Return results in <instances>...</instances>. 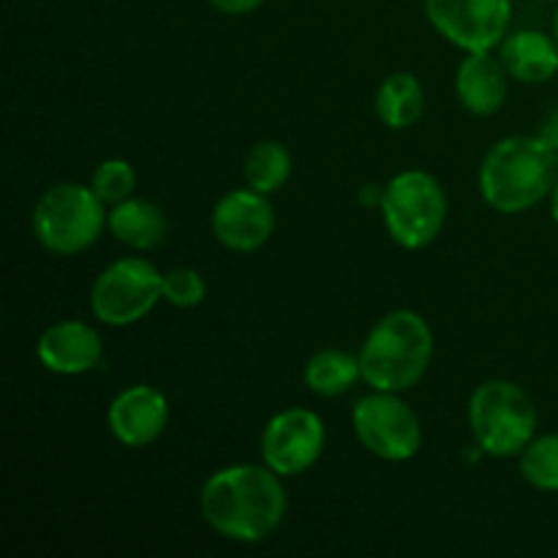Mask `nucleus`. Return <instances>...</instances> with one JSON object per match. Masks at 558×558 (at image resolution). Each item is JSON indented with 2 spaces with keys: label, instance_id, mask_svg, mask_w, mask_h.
I'll list each match as a JSON object with an SVG mask.
<instances>
[{
  "label": "nucleus",
  "instance_id": "obj_1",
  "mask_svg": "<svg viewBox=\"0 0 558 558\" xmlns=\"http://www.w3.org/2000/svg\"><path fill=\"white\" fill-rule=\"evenodd\" d=\"M283 477L262 463L218 469L199 490V510L207 526L232 543H265L287 518Z\"/></svg>",
  "mask_w": 558,
  "mask_h": 558
},
{
  "label": "nucleus",
  "instance_id": "obj_2",
  "mask_svg": "<svg viewBox=\"0 0 558 558\" xmlns=\"http://www.w3.org/2000/svg\"><path fill=\"white\" fill-rule=\"evenodd\" d=\"M556 180L558 150L545 136H507L480 167V194L496 213L521 216L550 199Z\"/></svg>",
  "mask_w": 558,
  "mask_h": 558
},
{
  "label": "nucleus",
  "instance_id": "obj_3",
  "mask_svg": "<svg viewBox=\"0 0 558 558\" xmlns=\"http://www.w3.org/2000/svg\"><path fill=\"white\" fill-rule=\"evenodd\" d=\"M357 357L371 390L407 392L434 360V332L417 311H390L371 327Z\"/></svg>",
  "mask_w": 558,
  "mask_h": 558
},
{
  "label": "nucleus",
  "instance_id": "obj_4",
  "mask_svg": "<svg viewBox=\"0 0 558 558\" xmlns=\"http://www.w3.org/2000/svg\"><path fill=\"white\" fill-rule=\"evenodd\" d=\"M469 428L480 452L518 458L537 436V409L515 381L488 379L469 398Z\"/></svg>",
  "mask_w": 558,
  "mask_h": 558
},
{
  "label": "nucleus",
  "instance_id": "obj_5",
  "mask_svg": "<svg viewBox=\"0 0 558 558\" xmlns=\"http://www.w3.org/2000/svg\"><path fill=\"white\" fill-rule=\"evenodd\" d=\"M109 227V210L90 185L54 183L33 207V234L54 256L90 248Z\"/></svg>",
  "mask_w": 558,
  "mask_h": 558
},
{
  "label": "nucleus",
  "instance_id": "obj_6",
  "mask_svg": "<svg viewBox=\"0 0 558 558\" xmlns=\"http://www.w3.org/2000/svg\"><path fill=\"white\" fill-rule=\"evenodd\" d=\"M379 210L392 243L407 251H423L445 229L447 194L430 172L407 169L385 185Z\"/></svg>",
  "mask_w": 558,
  "mask_h": 558
},
{
  "label": "nucleus",
  "instance_id": "obj_7",
  "mask_svg": "<svg viewBox=\"0 0 558 558\" xmlns=\"http://www.w3.org/2000/svg\"><path fill=\"white\" fill-rule=\"evenodd\" d=\"M163 272L145 256H123L98 272L90 311L101 325L129 327L145 319L163 300Z\"/></svg>",
  "mask_w": 558,
  "mask_h": 558
},
{
  "label": "nucleus",
  "instance_id": "obj_8",
  "mask_svg": "<svg viewBox=\"0 0 558 558\" xmlns=\"http://www.w3.org/2000/svg\"><path fill=\"white\" fill-rule=\"evenodd\" d=\"M352 428L371 456L390 463L412 461L423 447V425L401 392L374 390L352 409Z\"/></svg>",
  "mask_w": 558,
  "mask_h": 558
},
{
  "label": "nucleus",
  "instance_id": "obj_9",
  "mask_svg": "<svg viewBox=\"0 0 558 558\" xmlns=\"http://www.w3.org/2000/svg\"><path fill=\"white\" fill-rule=\"evenodd\" d=\"M425 16L463 52H494L510 33L512 0H425Z\"/></svg>",
  "mask_w": 558,
  "mask_h": 558
},
{
  "label": "nucleus",
  "instance_id": "obj_10",
  "mask_svg": "<svg viewBox=\"0 0 558 558\" xmlns=\"http://www.w3.org/2000/svg\"><path fill=\"white\" fill-rule=\"evenodd\" d=\"M325 423L311 409H283L262 430V461L272 472L300 477L308 472L325 452Z\"/></svg>",
  "mask_w": 558,
  "mask_h": 558
},
{
  "label": "nucleus",
  "instance_id": "obj_11",
  "mask_svg": "<svg viewBox=\"0 0 558 558\" xmlns=\"http://www.w3.org/2000/svg\"><path fill=\"white\" fill-rule=\"evenodd\" d=\"M213 238L234 254H254L276 232V213L267 194L234 189L216 202L210 216Z\"/></svg>",
  "mask_w": 558,
  "mask_h": 558
},
{
  "label": "nucleus",
  "instance_id": "obj_12",
  "mask_svg": "<svg viewBox=\"0 0 558 558\" xmlns=\"http://www.w3.org/2000/svg\"><path fill=\"white\" fill-rule=\"evenodd\" d=\"M109 434L123 447L140 450L153 445L169 425V401L150 385H134L118 392L107 412Z\"/></svg>",
  "mask_w": 558,
  "mask_h": 558
},
{
  "label": "nucleus",
  "instance_id": "obj_13",
  "mask_svg": "<svg viewBox=\"0 0 558 558\" xmlns=\"http://www.w3.org/2000/svg\"><path fill=\"white\" fill-rule=\"evenodd\" d=\"M38 363L58 376H82L104 357V341L96 327L80 319L49 325L36 343Z\"/></svg>",
  "mask_w": 558,
  "mask_h": 558
},
{
  "label": "nucleus",
  "instance_id": "obj_14",
  "mask_svg": "<svg viewBox=\"0 0 558 558\" xmlns=\"http://www.w3.org/2000/svg\"><path fill=\"white\" fill-rule=\"evenodd\" d=\"M507 69L501 58L490 52H466L456 74V93L463 109L488 118L505 107L507 98Z\"/></svg>",
  "mask_w": 558,
  "mask_h": 558
},
{
  "label": "nucleus",
  "instance_id": "obj_15",
  "mask_svg": "<svg viewBox=\"0 0 558 558\" xmlns=\"http://www.w3.org/2000/svg\"><path fill=\"white\" fill-rule=\"evenodd\" d=\"M499 58L507 74L526 85H543L558 74V41L545 31L523 27L507 33L499 44Z\"/></svg>",
  "mask_w": 558,
  "mask_h": 558
},
{
  "label": "nucleus",
  "instance_id": "obj_16",
  "mask_svg": "<svg viewBox=\"0 0 558 558\" xmlns=\"http://www.w3.org/2000/svg\"><path fill=\"white\" fill-rule=\"evenodd\" d=\"M109 232L134 251H153L167 238V216L150 199H131L109 207Z\"/></svg>",
  "mask_w": 558,
  "mask_h": 558
},
{
  "label": "nucleus",
  "instance_id": "obj_17",
  "mask_svg": "<svg viewBox=\"0 0 558 558\" xmlns=\"http://www.w3.org/2000/svg\"><path fill=\"white\" fill-rule=\"evenodd\" d=\"M376 114L392 131L412 129L425 109V90L420 80L409 71H396L376 90Z\"/></svg>",
  "mask_w": 558,
  "mask_h": 558
},
{
  "label": "nucleus",
  "instance_id": "obj_18",
  "mask_svg": "<svg viewBox=\"0 0 558 558\" xmlns=\"http://www.w3.org/2000/svg\"><path fill=\"white\" fill-rule=\"evenodd\" d=\"M305 387L319 398H338L363 379L357 354L341 349H322L305 363Z\"/></svg>",
  "mask_w": 558,
  "mask_h": 558
},
{
  "label": "nucleus",
  "instance_id": "obj_19",
  "mask_svg": "<svg viewBox=\"0 0 558 558\" xmlns=\"http://www.w3.org/2000/svg\"><path fill=\"white\" fill-rule=\"evenodd\" d=\"M245 183L259 194H276L292 178V153L276 140L256 142L243 163Z\"/></svg>",
  "mask_w": 558,
  "mask_h": 558
},
{
  "label": "nucleus",
  "instance_id": "obj_20",
  "mask_svg": "<svg viewBox=\"0 0 558 558\" xmlns=\"http://www.w3.org/2000/svg\"><path fill=\"white\" fill-rule=\"evenodd\" d=\"M521 477L543 494H558V434L534 436L518 456Z\"/></svg>",
  "mask_w": 558,
  "mask_h": 558
},
{
  "label": "nucleus",
  "instance_id": "obj_21",
  "mask_svg": "<svg viewBox=\"0 0 558 558\" xmlns=\"http://www.w3.org/2000/svg\"><path fill=\"white\" fill-rule=\"evenodd\" d=\"M90 189L107 207L131 199L136 189V172L125 158H107L96 167L90 178Z\"/></svg>",
  "mask_w": 558,
  "mask_h": 558
},
{
  "label": "nucleus",
  "instance_id": "obj_22",
  "mask_svg": "<svg viewBox=\"0 0 558 558\" xmlns=\"http://www.w3.org/2000/svg\"><path fill=\"white\" fill-rule=\"evenodd\" d=\"M161 292L163 303L174 305V308H196L205 300L207 283L194 267H174V270L163 272Z\"/></svg>",
  "mask_w": 558,
  "mask_h": 558
},
{
  "label": "nucleus",
  "instance_id": "obj_23",
  "mask_svg": "<svg viewBox=\"0 0 558 558\" xmlns=\"http://www.w3.org/2000/svg\"><path fill=\"white\" fill-rule=\"evenodd\" d=\"M262 3H265V0H210L213 9L221 11V14H227V16L251 14V11L259 9Z\"/></svg>",
  "mask_w": 558,
  "mask_h": 558
},
{
  "label": "nucleus",
  "instance_id": "obj_24",
  "mask_svg": "<svg viewBox=\"0 0 558 558\" xmlns=\"http://www.w3.org/2000/svg\"><path fill=\"white\" fill-rule=\"evenodd\" d=\"M381 199H385V189L381 185H363L360 189V205L363 207H381Z\"/></svg>",
  "mask_w": 558,
  "mask_h": 558
},
{
  "label": "nucleus",
  "instance_id": "obj_25",
  "mask_svg": "<svg viewBox=\"0 0 558 558\" xmlns=\"http://www.w3.org/2000/svg\"><path fill=\"white\" fill-rule=\"evenodd\" d=\"M539 136H545V140L550 142V145L556 147L558 150V109L554 114H550L548 120H545V125H543V131H539Z\"/></svg>",
  "mask_w": 558,
  "mask_h": 558
},
{
  "label": "nucleus",
  "instance_id": "obj_26",
  "mask_svg": "<svg viewBox=\"0 0 558 558\" xmlns=\"http://www.w3.org/2000/svg\"><path fill=\"white\" fill-rule=\"evenodd\" d=\"M550 216H554V221L558 227V180H556L554 191H550Z\"/></svg>",
  "mask_w": 558,
  "mask_h": 558
},
{
  "label": "nucleus",
  "instance_id": "obj_27",
  "mask_svg": "<svg viewBox=\"0 0 558 558\" xmlns=\"http://www.w3.org/2000/svg\"><path fill=\"white\" fill-rule=\"evenodd\" d=\"M554 36H556V41H558V11H556V16H554Z\"/></svg>",
  "mask_w": 558,
  "mask_h": 558
},
{
  "label": "nucleus",
  "instance_id": "obj_28",
  "mask_svg": "<svg viewBox=\"0 0 558 558\" xmlns=\"http://www.w3.org/2000/svg\"><path fill=\"white\" fill-rule=\"evenodd\" d=\"M545 3H558V0H545Z\"/></svg>",
  "mask_w": 558,
  "mask_h": 558
}]
</instances>
